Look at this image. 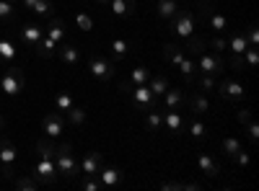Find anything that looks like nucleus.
<instances>
[{"instance_id": "1", "label": "nucleus", "mask_w": 259, "mask_h": 191, "mask_svg": "<svg viewBox=\"0 0 259 191\" xmlns=\"http://www.w3.org/2000/svg\"><path fill=\"white\" fill-rule=\"evenodd\" d=\"M34 147H36L39 158H36V163H34L31 176L36 178V183L50 186V183H55V178H57V165H55V150H57V145H55L50 137H45V140H36Z\"/></svg>"}, {"instance_id": "2", "label": "nucleus", "mask_w": 259, "mask_h": 191, "mask_svg": "<svg viewBox=\"0 0 259 191\" xmlns=\"http://www.w3.org/2000/svg\"><path fill=\"white\" fill-rule=\"evenodd\" d=\"M163 54H166V59L171 62V65H177V68L182 70L187 86H192L194 75H197V65H194V59H192L189 54H184V49H182L179 44H166V47H163Z\"/></svg>"}, {"instance_id": "3", "label": "nucleus", "mask_w": 259, "mask_h": 191, "mask_svg": "<svg viewBox=\"0 0 259 191\" xmlns=\"http://www.w3.org/2000/svg\"><path fill=\"white\" fill-rule=\"evenodd\" d=\"M55 165H57V173L62 178H68V181H73L75 176H80V168H78V160L73 155V145L70 142L57 145V150H55Z\"/></svg>"}, {"instance_id": "4", "label": "nucleus", "mask_w": 259, "mask_h": 191, "mask_svg": "<svg viewBox=\"0 0 259 191\" xmlns=\"http://www.w3.org/2000/svg\"><path fill=\"white\" fill-rule=\"evenodd\" d=\"M24 86H26L24 70L16 68V65H6L3 75H0V91H3L6 96H18L21 91H24Z\"/></svg>"}, {"instance_id": "5", "label": "nucleus", "mask_w": 259, "mask_h": 191, "mask_svg": "<svg viewBox=\"0 0 259 191\" xmlns=\"http://www.w3.org/2000/svg\"><path fill=\"white\" fill-rule=\"evenodd\" d=\"M171 34H174L177 39H187L194 34V29H197V24H194V13L189 8H179L174 16H171Z\"/></svg>"}, {"instance_id": "6", "label": "nucleus", "mask_w": 259, "mask_h": 191, "mask_svg": "<svg viewBox=\"0 0 259 191\" xmlns=\"http://www.w3.org/2000/svg\"><path fill=\"white\" fill-rule=\"evenodd\" d=\"M197 73L202 75H212V78H221L226 70H228V62L223 59V54H210V52H202L197 54Z\"/></svg>"}, {"instance_id": "7", "label": "nucleus", "mask_w": 259, "mask_h": 191, "mask_svg": "<svg viewBox=\"0 0 259 191\" xmlns=\"http://www.w3.org/2000/svg\"><path fill=\"white\" fill-rule=\"evenodd\" d=\"M215 91H218V96L228 103H236V101H244L246 96V88L241 86L239 80H233V78H221L218 83H215Z\"/></svg>"}, {"instance_id": "8", "label": "nucleus", "mask_w": 259, "mask_h": 191, "mask_svg": "<svg viewBox=\"0 0 259 191\" xmlns=\"http://www.w3.org/2000/svg\"><path fill=\"white\" fill-rule=\"evenodd\" d=\"M16 158H18V150L13 147V142L6 140V137H0V176L3 178H13Z\"/></svg>"}, {"instance_id": "9", "label": "nucleus", "mask_w": 259, "mask_h": 191, "mask_svg": "<svg viewBox=\"0 0 259 191\" xmlns=\"http://www.w3.org/2000/svg\"><path fill=\"white\" fill-rule=\"evenodd\" d=\"M89 73H91V78L106 83V80H112V78L117 75V62H109V59H104V57H99V54H91V59H89Z\"/></svg>"}, {"instance_id": "10", "label": "nucleus", "mask_w": 259, "mask_h": 191, "mask_svg": "<svg viewBox=\"0 0 259 191\" xmlns=\"http://www.w3.org/2000/svg\"><path fill=\"white\" fill-rule=\"evenodd\" d=\"M130 98H133V103L138 106V109H145V111L158 109V101H156L153 93H150L148 83H143V86H133V91H130Z\"/></svg>"}, {"instance_id": "11", "label": "nucleus", "mask_w": 259, "mask_h": 191, "mask_svg": "<svg viewBox=\"0 0 259 191\" xmlns=\"http://www.w3.org/2000/svg\"><path fill=\"white\" fill-rule=\"evenodd\" d=\"M101 165H104V155H101L99 150L85 153V158L78 163V168H80V176H96V178H99Z\"/></svg>"}, {"instance_id": "12", "label": "nucleus", "mask_w": 259, "mask_h": 191, "mask_svg": "<svg viewBox=\"0 0 259 191\" xmlns=\"http://www.w3.org/2000/svg\"><path fill=\"white\" fill-rule=\"evenodd\" d=\"M41 132H45L50 140L60 137V135L65 132V119H62V114H60V111H52V114H47L45 119H41Z\"/></svg>"}, {"instance_id": "13", "label": "nucleus", "mask_w": 259, "mask_h": 191, "mask_svg": "<svg viewBox=\"0 0 259 191\" xmlns=\"http://www.w3.org/2000/svg\"><path fill=\"white\" fill-rule=\"evenodd\" d=\"M163 126L171 135H182L184 132V116L179 109H163Z\"/></svg>"}, {"instance_id": "14", "label": "nucleus", "mask_w": 259, "mask_h": 191, "mask_svg": "<svg viewBox=\"0 0 259 191\" xmlns=\"http://www.w3.org/2000/svg\"><path fill=\"white\" fill-rule=\"evenodd\" d=\"M57 57L68 68H73V65H78V62H80V49L75 44H70V41H60V44H57Z\"/></svg>"}, {"instance_id": "15", "label": "nucleus", "mask_w": 259, "mask_h": 191, "mask_svg": "<svg viewBox=\"0 0 259 191\" xmlns=\"http://www.w3.org/2000/svg\"><path fill=\"white\" fill-rule=\"evenodd\" d=\"M184 41V44H179L182 49H184V54H194V57H197V54H202L210 44H207V39L202 36V34H192V36H187V39H182Z\"/></svg>"}, {"instance_id": "16", "label": "nucleus", "mask_w": 259, "mask_h": 191, "mask_svg": "<svg viewBox=\"0 0 259 191\" xmlns=\"http://www.w3.org/2000/svg\"><path fill=\"white\" fill-rule=\"evenodd\" d=\"M41 36H45V29L36 26V24H24V26H21V41H24L26 47H31V49L36 47V41Z\"/></svg>"}, {"instance_id": "17", "label": "nucleus", "mask_w": 259, "mask_h": 191, "mask_svg": "<svg viewBox=\"0 0 259 191\" xmlns=\"http://www.w3.org/2000/svg\"><path fill=\"white\" fill-rule=\"evenodd\" d=\"M184 88H171L163 93V109H179L182 111V106H184Z\"/></svg>"}, {"instance_id": "18", "label": "nucleus", "mask_w": 259, "mask_h": 191, "mask_svg": "<svg viewBox=\"0 0 259 191\" xmlns=\"http://www.w3.org/2000/svg\"><path fill=\"white\" fill-rule=\"evenodd\" d=\"M122 178H124V173L119 171V168H106V165H101V171H99V181H101V186L112 188V186L122 183Z\"/></svg>"}, {"instance_id": "19", "label": "nucleus", "mask_w": 259, "mask_h": 191, "mask_svg": "<svg viewBox=\"0 0 259 191\" xmlns=\"http://www.w3.org/2000/svg\"><path fill=\"white\" fill-rule=\"evenodd\" d=\"M45 34L50 36V39H55L57 44L60 41H65V36H68V29H65V21L62 18H50V24H47V29H45Z\"/></svg>"}, {"instance_id": "20", "label": "nucleus", "mask_w": 259, "mask_h": 191, "mask_svg": "<svg viewBox=\"0 0 259 191\" xmlns=\"http://www.w3.org/2000/svg\"><path fill=\"white\" fill-rule=\"evenodd\" d=\"M109 8L114 16H135L138 11V0H109Z\"/></svg>"}, {"instance_id": "21", "label": "nucleus", "mask_w": 259, "mask_h": 191, "mask_svg": "<svg viewBox=\"0 0 259 191\" xmlns=\"http://www.w3.org/2000/svg\"><path fill=\"white\" fill-rule=\"evenodd\" d=\"M197 165H200V171H202L207 178H218V173H221L218 163H215L207 153H200V155H197Z\"/></svg>"}, {"instance_id": "22", "label": "nucleus", "mask_w": 259, "mask_h": 191, "mask_svg": "<svg viewBox=\"0 0 259 191\" xmlns=\"http://www.w3.org/2000/svg\"><path fill=\"white\" fill-rule=\"evenodd\" d=\"M187 106H189V111L197 116V114H207L210 111V101L205 98V93H192L189 96V101H187Z\"/></svg>"}, {"instance_id": "23", "label": "nucleus", "mask_w": 259, "mask_h": 191, "mask_svg": "<svg viewBox=\"0 0 259 191\" xmlns=\"http://www.w3.org/2000/svg\"><path fill=\"white\" fill-rule=\"evenodd\" d=\"M16 44H13V41L11 39H6V36H0V65H11V62L16 59Z\"/></svg>"}, {"instance_id": "24", "label": "nucleus", "mask_w": 259, "mask_h": 191, "mask_svg": "<svg viewBox=\"0 0 259 191\" xmlns=\"http://www.w3.org/2000/svg\"><path fill=\"white\" fill-rule=\"evenodd\" d=\"M34 49H36V54H39L41 59H50V57L57 52V41H55V39H50V36L45 34V36H41V39L36 41V47H34Z\"/></svg>"}, {"instance_id": "25", "label": "nucleus", "mask_w": 259, "mask_h": 191, "mask_svg": "<svg viewBox=\"0 0 259 191\" xmlns=\"http://www.w3.org/2000/svg\"><path fill=\"white\" fill-rule=\"evenodd\" d=\"M246 47H249V41H246L244 31H241V29H236V31L231 34V39H228V49H231V54H244Z\"/></svg>"}, {"instance_id": "26", "label": "nucleus", "mask_w": 259, "mask_h": 191, "mask_svg": "<svg viewBox=\"0 0 259 191\" xmlns=\"http://www.w3.org/2000/svg\"><path fill=\"white\" fill-rule=\"evenodd\" d=\"M148 88H150V93H153V96H163L168 91V78L166 75H150Z\"/></svg>"}, {"instance_id": "27", "label": "nucleus", "mask_w": 259, "mask_h": 191, "mask_svg": "<svg viewBox=\"0 0 259 191\" xmlns=\"http://www.w3.org/2000/svg\"><path fill=\"white\" fill-rule=\"evenodd\" d=\"M29 11H34L36 16H50L52 13V3L50 0H21Z\"/></svg>"}, {"instance_id": "28", "label": "nucleus", "mask_w": 259, "mask_h": 191, "mask_svg": "<svg viewBox=\"0 0 259 191\" xmlns=\"http://www.w3.org/2000/svg\"><path fill=\"white\" fill-rule=\"evenodd\" d=\"M73 106H75V101H73V96L68 93V91H62V93H57L55 96V109L65 116V114H68L70 109H73Z\"/></svg>"}, {"instance_id": "29", "label": "nucleus", "mask_w": 259, "mask_h": 191, "mask_svg": "<svg viewBox=\"0 0 259 191\" xmlns=\"http://www.w3.org/2000/svg\"><path fill=\"white\" fill-rule=\"evenodd\" d=\"M221 150H223V155L226 158H236V155H239V150H244V145L239 142V140H236V137H226L223 142H221Z\"/></svg>"}, {"instance_id": "30", "label": "nucleus", "mask_w": 259, "mask_h": 191, "mask_svg": "<svg viewBox=\"0 0 259 191\" xmlns=\"http://www.w3.org/2000/svg\"><path fill=\"white\" fill-rule=\"evenodd\" d=\"M0 24H6V26L16 24V6L8 3V0H0Z\"/></svg>"}, {"instance_id": "31", "label": "nucleus", "mask_w": 259, "mask_h": 191, "mask_svg": "<svg viewBox=\"0 0 259 191\" xmlns=\"http://www.w3.org/2000/svg\"><path fill=\"white\" fill-rule=\"evenodd\" d=\"M150 75H153V73H150L145 65H138L133 73H130V83H133V86H143V83L150 80Z\"/></svg>"}, {"instance_id": "32", "label": "nucleus", "mask_w": 259, "mask_h": 191, "mask_svg": "<svg viewBox=\"0 0 259 191\" xmlns=\"http://www.w3.org/2000/svg\"><path fill=\"white\" fill-rule=\"evenodd\" d=\"M161 188H163V191H174V188H177V191H182V188H184V191H200V188H202V183H184V181H166V183H161Z\"/></svg>"}, {"instance_id": "33", "label": "nucleus", "mask_w": 259, "mask_h": 191, "mask_svg": "<svg viewBox=\"0 0 259 191\" xmlns=\"http://www.w3.org/2000/svg\"><path fill=\"white\" fill-rule=\"evenodd\" d=\"M68 116V121H70V126H83L85 124V119H89V114H85V109H80V106H73V109L65 114Z\"/></svg>"}, {"instance_id": "34", "label": "nucleus", "mask_w": 259, "mask_h": 191, "mask_svg": "<svg viewBox=\"0 0 259 191\" xmlns=\"http://www.w3.org/2000/svg\"><path fill=\"white\" fill-rule=\"evenodd\" d=\"M210 29H212L215 34H226V29H228V21H226V16H223V13H215V11H210Z\"/></svg>"}, {"instance_id": "35", "label": "nucleus", "mask_w": 259, "mask_h": 191, "mask_svg": "<svg viewBox=\"0 0 259 191\" xmlns=\"http://www.w3.org/2000/svg\"><path fill=\"white\" fill-rule=\"evenodd\" d=\"M161 126H163V111H161V106H158V109H150L148 111V130L150 132H158Z\"/></svg>"}, {"instance_id": "36", "label": "nucleus", "mask_w": 259, "mask_h": 191, "mask_svg": "<svg viewBox=\"0 0 259 191\" xmlns=\"http://www.w3.org/2000/svg\"><path fill=\"white\" fill-rule=\"evenodd\" d=\"M189 135H192V140H194V142H202V140L207 137L205 124H202L200 119H192V121H189Z\"/></svg>"}, {"instance_id": "37", "label": "nucleus", "mask_w": 259, "mask_h": 191, "mask_svg": "<svg viewBox=\"0 0 259 191\" xmlns=\"http://www.w3.org/2000/svg\"><path fill=\"white\" fill-rule=\"evenodd\" d=\"M177 11H179L177 0H158V16H161V18H171Z\"/></svg>"}, {"instance_id": "38", "label": "nucleus", "mask_w": 259, "mask_h": 191, "mask_svg": "<svg viewBox=\"0 0 259 191\" xmlns=\"http://www.w3.org/2000/svg\"><path fill=\"white\" fill-rule=\"evenodd\" d=\"M244 65H246L249 70H254V68L259 65V52H256V47H246V49H244Z\"/></svg>"}, {"instance_id": "39", "label": "nucleus", "mask_w": 259, "mask_h": 191, "mask_svg": "<svg viewBox=\"0 0 259 191\" xmlns=\"http://www.w3.org/2000/svg\"><path fill=\"white\" fill-rule=\"evenodd\" d=\"M75 26H78L80 31H91V29H94V18H91L89 13L80 11V13H75Z\"/></svg>"}, {"instance_id": "40", "label": "nucleus", "mask_w": 259, "mask_h": 191, "mask_svg": "<svg viewBox=\"0 0 259 191\" xmlns=\"http://www.w3.org/2000/svg\"><path fill=\"white\" fill-rule=\"evenodd\" d=\"M13 181V188H21V191H34L39 183H36V178H11Z\"/></svg>"}, {"instance_id": "41", "label": "nucleus", "mask_w": 259, "mask_h": 191, "mask_svg": "<svg viewBox=\"0 0 259 191\" xmlns=\"http://www.w3.org/2000/svg\"><path fill=\"white\" fill-rule=\"evenodd\" d=\"M112 52H114V57H117V59H122V57H127L130 44H127L124 39H114V41H112Z\"/></svg>"}, {"instance_id": "42", "label": "nucleus", "mask_w": 259, "mask_h": 191, "mask_svg": "<svg viewBox=\"0 0 259 191\" xmlns=\"http://www.w3.org/2000/svg\"><path fill=\"white\" fill-rule=\"evenodd\" d=\"M207 44L215 49V52H223V49H228V39H226V34H218V36H212V39H207Z\"/></svg>"}, {"instance_id": "43", "label": "nucleus", "mask_w": 259, "mask_h": 191, "mask_svg": "<svg viewBox=\"0 0 259 191\" xmlns=\"http://www.w3.org/2000/svg\"><path fill=\"white\" fill-rule=\"evenodd\" d=\"M215 83H218V80H215L212 75H202V73H200L197 86H200V91H202V93H210V91H215Z\"/></svg>"}, {"instance_id": "44", "label": "nucleus", "mask_w": 259, "mask_h": 191, "mask_svg": "<svg viewBox=\"0 0 259 191\" xmlns=\"http://www.w3.org/2000/svg\"><path fill=\"white\" fill-rule=\"evenodd\" d=\"M80 188H83V191H99V188H101V181H99L96 176H83Z\"/></svg>"}, {"instance_id": "45", "label": "nucleus", "mask_w": 259, "mask_h": 191, "mask_svg": "<svg viewBox=\"0 0 259 191\" xmlns=\"http://www.w3.org/2000/svg\"><path fill=\"white\" fill-rule=\"evenodd\" d=\"M246 41H249V47H256V41H259V34H256V24H249L246 31H244Z\"/></svg>"}, {"instance_id": "46", "label": "nucleus", "mask_w": 259, "mask_h": 191, "mask_svg": "<svg viewBox=\"0 0 259 191\" xmlns=\"http://www.w3.org/2000/svg\"><path fill=\"white\" fill-rule=\"evenodd\" d=\"M236 119H239V124H249L254 119V111L251 109H239L236 111Z\"/></svg>"}, {"instance_id": "47", "label": "nucleus", "mask_w": 259, "mask_h": 191, "mask_svg": "<svg viewBox=\"0 0 259 191\" xmlns=\"http://www.w3.org/2000/svg\"><path fill=\"white\" fill-rule=\"evenodd\" d=\"M226 62H228L233 70H244V68H246V65H244V54H233V57L226 59Z\"/></svg>"}, {"instance_id": "48", "label": "nucleus", "mask_w": 259, "mask_h": 191, "mask_svg": "<svg viewBox=\"0 0 259 191\" xmlns=\"http://www.w3.org/2000/svg\"><path fill=\"white\" fill-rule=\"evenodd\" d=\"M246 135L251 137V142H256V140H259V126H256V121H254V119L246 124Z\"/></svg>"}, {"instance_id": "49", "label": "nucleus", "mask_w": 259, "mask_h": 191, "mask_svg": "<svg viewBox=\"0 0 259 191\" xmlns=\"http://www.w3.org/2000/svg\"><path fill=\"white\" fill-rule=\"evenodd\" d=\"M233 160L239 163V165H244V168H246V165H249V160H251V155H249L246 150H239V155H236Z\"/></svg>"}, {"instance_id": "50", "label": "nucleus", "mask_w": 259, "mask_h": 191, "mask_svg": "<svg viewBox=\"0 0 259 191\" xmlns=\"http://www.w3.org/2000/svg\"><path fill=\"white\" fill-rule=\"evenodd\" d=\"M119 91H122L124 96H130V91H133V83H130V80H119Z\"/></svg>"}, {"instance_id": "51", "label": "nucleus", "mask_w": 259, "mask_h": 191, "mask_svg": "<svg viewBox=\"0 0 259 191\" xmlns=\"http://www.w3.org/2000/svg\"><path fill=\"white\" fill-rule=\"evenodd\" d=\"M6 130V119H3V114H0V132Z\"/></svg>"}, {"instance_id": "52", "label": "nucleus", "mask_w": 259, "mask_h": 191, "mask_svg": "<svg viewBox=\"0 0 259 191\" xmlns=\"http://www.w3.org/2000/svg\"><path fill=\"white\" fill-rule=\"evenodd\" d=\"M8 3H13V6H16V3H18V0H8Z\"/></svg>"}]
</instances>
